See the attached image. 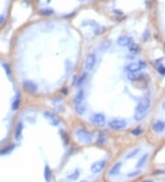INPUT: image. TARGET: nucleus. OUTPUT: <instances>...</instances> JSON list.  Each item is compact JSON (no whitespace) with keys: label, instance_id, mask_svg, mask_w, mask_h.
Segmentation results:
<instances>
[{"label":"nucleus","instance_id":"7ed1b4c3","mask_svg":"<svg viewBox=\"0 0 165 182\" xmlns=\"http://www.w3.org/2000/svg\"><path fill=\"white\" fill-rule=\"evenodd\" d=\"M15 0H0V30L10 18V12Z\"/></svg>","mask_w":165,"mask_h":182},{"label":"nucleus","instance_id":"f03ea898","mask_svg":"<svg viewBox=\"0 0 165 182\" xmlns=\"http://www.w3.org/2000/svg\"><path fill=\"white\" fill-rule=\"evenodd\" d=\"M146 135L160 148L165 145V85L154 105Z\"/></svg>","mask_w":165,"mask_h":182},{"label":"nucleus","instance_id":"f257e3e1","mask_svg":"<svg viewBox=\"0 0 165 182\" xmlns=\"http://www.w3.org/2000/svg\"><path fill=\"white\" fill-rule=\"evenodd\" d=\"M111 0H31L38 17L73 19L84 10L103 7Z\"/></svg>","mask_w":165,"mask_h":182}]
</instances>
